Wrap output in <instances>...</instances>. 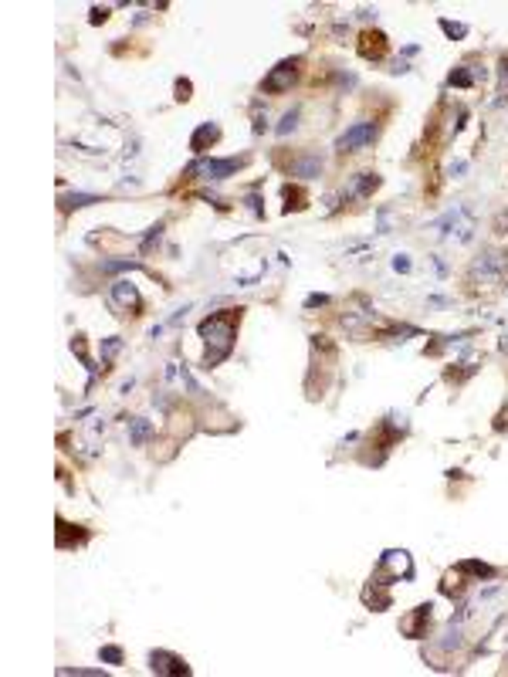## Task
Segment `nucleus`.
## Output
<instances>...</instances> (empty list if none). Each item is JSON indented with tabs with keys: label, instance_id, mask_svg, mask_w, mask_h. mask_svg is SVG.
I'll list each match as a JSON object with an SVG mask.
<instances>
[{
	"label": "nucleus",
	"instance_id": "nucleus-1",
	"mask_svg": "<svg viewBox=\"0 0 508 677\" xmlns=\"http://www.w3.org/2000/svg\"><path fill=\"white\" fill-rule=\"evenodd\" d=\"M237 322H241V312L227 309V312H217L210 319L200 322V339H203V366H221L224 359L231 356L237 339Z\"/></svg>",
	"mask_w": 508,
	"mask_h": 677
},
{
	"label": "nucleus",
	"instance_id": "nucleus-2",
	"mask_svg": "<svg viewBox=\"0 0 508 677\" xmlns=\"http://www.w3.org/2000/svg\"><path fill=\"white\" fill-rule=\"evenodd\" d=\"M383 579H390V583H407V579H414V562H410V552H403V549H390V552H383L380 556V565H376V576H373V583L376 586H387Z\"/></svg>",
	"mask_w": 508,
	"mask_h": 677
},
{
	"label": "nucleus",
	"instance_id": "nucleus-3",
	"mask_svg": "<svg viewBox=\"0 0 508 677\" xmlns=\"http://www.w3.org/2000/svg\"><path fill=\"white\" fill-rule=\"evenodd\" d=\"M437 231H440L444 238L471 240V234H474V217H471L468 207H454V210H447V213L437 220Z\"/></svg>",
	"mask_w": 508,
	"mask_h": 677
},
{
	"label": "nucleus",
	"instance_id": "nucleus-4",
	"mask_svg": "<svg viewBox=\"0 0 508 677\" xmlns=\"http://www.w3.org/2000/svg\"><path fill=\"white\" fill-rule=\"evenodd\" d=\"M373 139H376V125L373 122H356L336 139V149L339 153H356V149H366Z\"/></svg>",
	"mask_w": 508,
	"mask_h": 677
},
{
	"label": "nucleus",
	"instance_id": "nucleus-5",
	"mask_svg": "<svg viewBox=\"0 0 508 677\" xmlns=\"http://www.w3.org/2000/svg\"><path fill=\"white\" fill-rule=\"evenodd\" d=\"M244 160H200L187 169V176H200V180H227L241 169Z\"/></svg>",
	"mask_w": 508,
	"mask_h": 677
},
{
	"label": "nucleus",
	"instance_id": "nucleus-6",
	"mask_svg": "<svg viewBox=\"0 0 508 677\" xmlns=\"http://www.w3.org/2000/svg\"><path fill=\"white\" fill-rule=\"evenodd\" d=\"M295 68H298V58H288V61L274 65L272 75H265L261 88H265V92H272V95H278V92H288V88H292V81H295Z\"/></svg>",
	"mask_w": 508,
	"mask_h": 677
},
{
	"label": "nucleus",
	"instance_id": "nucleus-7",
	"mask_svg": "<svg viewBox=\"0 0 508 677\" xmlns=\"http://www.w3.org/2000/svg\"><path fill=\"white\" fill-rule=\"evenodd\" d=\"M150 667H153V674H190V667L176 654H166V650H153L150 654Z\"/></svg>",
	"mask_w": 508,
	"mask_h": 677
},
{
	"label": "nucleus",
	"instance_id": "nucleus-8",
	"mask_svg": "<svg viewBox=\"0 0 508 677\" xmlns=\"http://www.w3.org/2000/svg\"><path fill=\"white\" fill-rule=\"evenodd\" d=\"M502 271H505L502 254H485V258H478V261H474V268H471V275H474V278H481V281L502 278Z\"/></svg>",
	"mask_w": 508,
	"mask_h": 677
},
{
	"label": "nucleus",
	"instance_id": "nucleus-9",
	"mask_svg": "<svg viewBox=\"0 0 508 677\" xmlns=\"http://www.w3.org/2000/svg\"><path fill=\"white\" fill-rule=\"evenodd\" d=\"M109 298H112L116 305H122V309H132V312L143 305V298H139L136 284H129V281H116V284H112V291H109Z\"/></svg>",
	"mask_w": 508,
	"mask_h": 677
},
{
	"label": "nucleus",
	"instance_id": "nucleus-10",
	"mask_svg": "<svg viewBox=\"0 0 508 677\" xmlns=\"http://www.w3.org/2000/svg\"><path fill=\"white\" fill-rule=\"evenodd\" d=\"M217 136H221V125H217V122H203V125H196V132L190 136V149H194V153H203L207 146H214V143H217Z\"/></svg>",
	"mask_w": 508,
	"mask_h": 677
},
{
	"label": "nucleus",
	"instance_id": "nucleus-11",
	"mask_svg": "<svg viewBox=\"0 0 508 677\" xmlns=\"http://www.w3.org/2000/svg\"><path fill=\"white\" fill-rule=\"evenodd\" d=\"M430 610H434L430 603L417 606V610H414V613H410L407 620H400V630H403L407 637H424V634H420V627H424V623L430 620Z\"/></svg>",
	"mask_w": 508,
	"mask_h": 677
},
{
	"label": "nucleus",
	"instance_id": "nucleus-12",
	"mask_svg": "<svg viewBox=\"0 0 508 677\" xmlns=\"http://www.w3.org/2000/svg\"><path fill=\"white\" fill-rule=\"evenodd\" d=\"M376 187H380V176H376V173H359V176L352 180V187L346 190V197H349V200H363V197H369Z\"/></svg>",
	"mask_w": 508,
	"mask_h": 677
},
{
	"label": "nucleus",
	"instance_id": "nucleus-13",
	"mask_svg": "<svg viewBox=\"0 0 508 677\" xmlns=\"http://www.w3.org/2000/svg\"><path fill=\"white\" fill-rule=\"evenodd\" d=\"M383 34H363V44H359V54L363 58H383L387 44H383Z\"/></svg>",
	"mask_w": 508,
	"mask_h": 677
},
{
	"label": "nucleus",
	"instance_id": "nucleus-14",
	"mask_svg": "<svg viewBox=\"0 0 508 677\" xmlns=\"http://www.w3.org/2000/svg\"><path fill=\"white\" fill-rule=\"evenodd\" d=\"M292 173H295V176H318V173H322V160H318V156H305V160H298L292 166Z\"/></svg>",
	"mask_w": 508,
	"mask_h": 677
},
{
	"label": "nucleus",
	"instance_id": "nucleus-15",
	"mask_svg": "<svg viewBox=\"0 0 508 677\" xmlns=\"http://www.w3.org/2000/svg\"><path fill=\"white\" fill-rule=\"evenodd\" d=\"M478 79H485V72H471V68H458V72H451V79L447 85H458V88H465V85H474Z\"/></svg>",
	"mask_w": 508,
	"mask_h": 677
},
{
	"label": "nucleus",
	"instance_id": "nucleus-16",
	"mask_svg": "<svg viewBox=\"0 0 508 677\" xmlns=\"http://www.w3.org/2000/svg\"><path fill=\"white\" fill-rule=\"evenodd\" d=\"M458 572H471V576H478V579H491V576H495V569H491V565H485V562H474V559L461 562V565H458Z\"/></svg>",
	"mask_w": 508,
	"mask_h": 677
},
{
	"label": "nucleus",
	"instance_id": "nucleus-17",
	"mask_svg": "<svg viewBox=\"0 0 508 677\" xmlns=\"http://www.w3.org/2000/svg\"><path fill=\"white\" fill-rule=\"evenodd\" d=\"M129 437H132V444H143V440L150 437V420L136 417V420L129 424Z\"/></svg>",
	"mask_w": 508,
	"mask_h": 677
},
{
	"label": "nucleus",
	"instance_id": "nucleus-18",
	"mask_svg": "<svg viewBox=\"0 0 508 677\" xmlns=\"http://www.w3.org/2000/svg\"><path fill=\"white\" fill-rule=\"evenodd\" d=\"M298 125V109H292V112H285V119L278 122V136H288L292 129Z\"/></svg>",
	"mask_w": 508,
	"mask_h": 677
},
{
	"label": "nucleus",
	"instance_id": "nucleus-19",
	"mask_svg": "<svg viewBox=\"0 0 508 677\" xmlns=\"http://www.w3.org/2000/svg\"><path fill=\"white\" fill-rule=\"evenodd\" d=\"M95 200H99V197H88V194H72V197L65 200L61 207H65V210H72V207H88V203H95Z\"/></svg>",
	"mask_w": 508,
	"mask_h": 677
},
{
	"label": "nucleus",
	"instance_id": "nucleus-20",
	"mask_svg": "<svg viewBox=\"0 0 508 677\" xmlns=\"http://www.w3.org/2000/svg\"><path fill=\"white\" fill-rule=\"evenodd\" d=\"M440 28H444L447 38H465V34H468V28H465V24H454V21H440Z\"/></svg>",
	"mask_w": 508,
	"mask_h": 677
},
{
	"label": "nucleus",
	"instance_id": "nucleus-21",
	"mask_svg": "<svg viewBox=\"0 0 508 677\" xmlns=\"http://www.w3.org/2000/svg\"><path fill=\"white\" fill-rule=\"evenodd\" d=\"M119 349H122V339H116V335H112V339H105V342H102V359L109 362V359L116 356Z\"/></svg>",
	"mask_w": 508,
	"mask_h": 677
},
{
	"label": "nucleus",
	"instance_id": "nucleus-22",
	"mask_svg": "<svg viewBox=\"0 0 508 677\" xmlns=\"http://www.w3.org/2000/svg\"><path fill=\"white\" fill-rule=\"evenodd\" d=\"M410 268H414V264H410V258H407V254H396V258H393V271H400V275H407Z\"/></svg>",
	"mask_w": 508,
	"mask_h": 677
},
{
	"label": "nucleus",
	"instance_id": "nucleus-23",
	"mask_svg": "<svg viewBox=\"0 0 508 677\" xmlns=\"http://www.w3.org/2000/svg\"><path fill=\"white\" fill-rule=\"evenodd\" d=\"M102 660H109V664H122V650H119V647H102Z\"/></svg>",
	"mask_w": 508,
	"mask_h": 677
},
{
	"label": "nucleus",
	"instance_id": "nucleus-24",
	"mask_svg": "<svg viewBox=\"0 0 508 677\" xmlns=\"http://www.w3.org/2000/svg\"><path fill=\"white\" fill-rule=\"evenodd\" d=\"M495 231H498V234H508V210H502V213L495 217Z\"/></svg>",
	"mask_w": 508,
	"mask_h": 677
},
{
	"label": "nucleus",
	"instance_id": "nucleus-25",
	"mask_svg": "<svg viewBox=\"0 0 508 677\" xmlns=\"http://www.w3.org/2000/svg\"><path fill=\"white\" fill-rule=\"evenodd\" d=\"M176 98H180V102L190 98V81H176Z\"/></svg>",
	"mask_w": 508,
	"mask_h": 677
},
{
	"label": "nucleus",
	"instance_id": "nucleus-26",
	"mask_svg": "<svg viewBox=\"0 0 508 677\" xmlns=\"http://www.w3.org/2000/svg\"><path fill=\"white\" fill-rule=\"evenodd\" d=\"M325 302H329L325 295H309V298H305V309H315V305H325Z\"/></svg>",
	"mask_w": 508,
	"mask_h": 677
},
{
	"label": "nucleus",
	"instance_id": "nucleus-27",
	"mask_svg": "<svg viewBox=\"0 0 508 677\" xmlns=\"http://www.w3.org/2000/svg\"><path fill=\"white\" fill-rule=\"evenodd\" d=\"M465 169H468V163H465V160L451 163V176H461V173H465Z\"/></svg>",
	"mask_w": 508,
	"mask_h": 677
},
{
	"label": "nucleus",
	"instance_id": "nucleus-28",
	"mask_svg": "<svg viewBox=\"0 0 508 677\" xmlns=\"http://www.w3.org/2000/svg\"><path fill=\"white\" fill-rule=\"evenodd\" d=\"M498 75H502V88L508 92V58H502V72Z\"/></svg>",
	"mask_w": 508,
	"mask_h": 677
}]
</instances>
